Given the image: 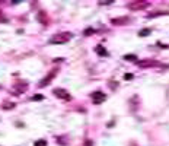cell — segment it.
<instances>
[{
  "instance_id": "obj_1",
  "label": "cell",
  "mask_w": 169,
  "mask_h": 146,
  "mask_svg": "<svg viewBox=\"0 0 169 146\" xmlns=\"http://www.w3.org/2000/svg\"><path fill=\"white\" fill-rule=\"evenodd\" d=\"M72 32H57L55 35L50 38V44H66L72 39Z\"/></svg>"
},
{
  "instance_id": "obj_2",
  "label": "cell",
  "mask_w": 169,
  "mask_h": 146,
  "mask_svg": "<svg viewBox=\"0 0 169 146\" xmlns=\"http://www.w3.org/2000/svg\"><path fill=\"white\" fill-rule=\"evenodd\" d=\"M149 1H146V0H136V1H130L128 4H127V7L128 9H131V10H140V9H146V7H149Z\"/></svg>"
},
{
  "instance_id": "obj_3",
  "label": "cell",
  "mask_w": 169,
  "mask_h": 146,
  "mask_svg": "<svg viewBox=\"0 0 169 146\" xmlns=\"http://www.w3.org/2000/svg\"><path fill=\"white\" fill-rule=\"evenodd\" d=\"M90 98H92L93 104H101V102H104L107 99V95L104 92H101V91H95V92L90 94Z\"/></svg>"
},
{
  "instance_id": "obj_4",
  "label": "cell",
  "mask_w": 169,
  "mask_h": 146,
  "mask_svg": "<svg viewBox=\"0 0 169 146\" xmlns=\"http://www.w3.org/2000/svg\"><path fill=\"white\" fill-rule=\"evenodd\" d=\"M53 94L57 97V98H60V99H66V101H70L72 99V97L64 91V89H60V88H57V89H54L53 91Z\"/></svg>"
},
{
  "instance_id": "obj_5",
  "label": "cell",
  "mask_w": 169,
  "mask_h": 146,
  "mask_svg": "<svg viewBox=\"0 0 169 146\" xmlns=\"http://www.w3.org/2000/svg\"><path fill=\"white\" fill-rule=\"evenodd\" d=\"M57 72H58V69H54V70H51V72L48 73V74H47V76L42 79L41 82H40V88H42V86H47V85H48V83L53 80V77L57 74Z\"/></svg>"
},
{
  "instance_id": "obj_6",
  "label": "cell",
  "mask_w": 169,
  "mask_h": 146,
  "mask_svg": "<svg viewBox=\"0 0 169 146\" xmlns=\"http://www.w3.org/2000/svg\"><path fill=\"white\" fill-rule=\"evenodd\" d=\"M137 66L138 67H156V66H159V63L158 62H155V60H140V62H137Z\"/></svg>"
},
{
  "instance_id": "obj_7",
  "label": "cell",
  "mask_w": 169,
  "mask_h": 146,
  "mask_svg": "<svg viewBox=\"0 0 169 146\" xmlns=\"http://www.w3.org/2000/svg\"><path fill=\"white\" fill-rule=\"evenodd\" d=\"M128 21H130L128 16H124V18H114V19H111V24H112V25H126V24H128Z\"/></svg>"
},
{
  "instance_id": "obj_8",
  "label": "cell",
  "mask_w": 169,
  "mask_h": 146,
  "mask_svg": "<svg viewBox=\"0 0 169 146\" xmlns=\"http://www.w3.org/2000/svg\"><path fill=\"white\" fill-rule=\"evenodd\" d=\"M95 51H96L99 56H108V51H107V50H105L102 45H98V47L95 48Z\"/></svg>"
},
{
  "instance_id": "obj_9",
  "label": "cell",
  "mask_w": 169,
  "mask_h": 146,
  "mask_svg": "<svg viewBox=\"0 0 169 146\" xmlns=\"http://www.w3.org/2000/svg\"><path fill=\"white\" fill-rule=\"evenodd\" d=\"M162 15H169V12H162V10H159V12H152V13H149L147 16H149V18H156V16H162Z\"/></svg>"
},
{
  "instance_id": "obj_10",
  "label": "cell",
  "mask_w": 169,
  "mask_h": 146,
  "mask_svg": "<svg viewBox=\"0 0 169 146\" xmlns=\"http://www.w3.org/2000/svg\"><path fill=\"white\" fill-rule=\"evenodd\" d=\"M124 60H128V62H137V56H134V54H127V56H124Z\"/></svg>"
},
{
  "instance_id": "obj_11",
  "label": "cell",
  "mask_w": 169,
  "mask_h": 146,
  "mask_svg": "<svg viewBox=\"0 0 169 146\" xmlns=\"http://www.w3.org/2000/svg\"><path fill=\"white\" fill-rule=\"evenodd\" d=\"M150 32H152V29H149V28L146 29V28H144V29H141V31L138 32V35L140 36H147V35H150Z\"/></svg>"
},
{
  "instance_id": "obj_12",
  "label": "cell",
  "mask_w": 169,
  "mask_h": 146,
  "mask_svg": "<svg viewBox=\"0 0 169 146\" xmlns=\"http://www.w3.org/2000/svg\"><path fill=\"white\" fill-rule=\"evenodd\" d=\"M1 108L3 110H12V108H15V104H13V102H7V104H3Z\"/></svg>"
},
{
  "instance_id": "obj_13",
  "label": "cell",
  "mask_w": 169,
  "mask_h": 146,
  "mask_svg": "<svg viewBox=\"0 0 169 146\" xmlns=\"http://www.w3.org/2000/svg\"><path fill=\"white\" fill-rule=\"evenodd\" d=\"M34 146H47V140H44V139H40V140H37Z\"/></svg>"
},
{
  "instance_id": "obj_14",
  "label": "cell",
  "mask_w": 169,
  "mask_h": 146,
  "mask_svg": "<svg viewBox=\"0 0 169 146\" xmlns=\"http://www.w3.org/2000/svg\"><path fill=\"white\" fill-rule=\"evenodd\" d=\"M93 32H95V31H93V29H92V28H86V29H84V32H83V35H92V34H93Z\"/></svg>"
},
{
  "instance_id": "obj_15",
  "label": "cell",
  "mask_w": 169,
  "mask_h": 146,
  "mask_svg": "<svg viewBox=\"0 0 169 146\" xmlns=\"http://www.w3.org/2000/svg\"><path fill=\"white\" fill-rule=\"evenodd\" d=\"M42 99H44V95H40V94L32 97V101H42Z\"/></svg>"
},
{
  "instance_id": "obj_16",
  "label": "cell",
  "mask_w": 169,
  "mask_h": 146,
  "mask_svg": "<svg viewBox=\"0 0 169 146\" xmlns=\"http://www.w3.org/2000/svg\"><path fill=\"white\" fill-rule=\"evenodd\" d=\"M124 79H126V80H131V79H133V74H131V73H126V74H124Z\"/></svg>"
},
{
  "instance_id": "obj_17",
  "label": "cell",
  "mask_w": 169,
  "mask_h": 146,
  "mask_svg": "<svg viewBox=\"0 0 169 146\" xmlns=\"http://www.w3.org/2000/svg\"><path fill=\"white\" fill-rule=\"evenodd\" d=\"M0 22H7V18H6L1 12H0Z\"/></svg>"
},
{
  "instance_id": "obj_18",
  "label": "cell",
  "mask_w": 169,
  "mask_h": 146,
  "mask_svg": "<svg viewBox=\"0 0 169 146\" xmlns=\"http://www.w3.org/2000/svg\"><path fill=\"white\" fill-rule=\"evenodd\" d=\"M108 85H109L111 88H117V86H118V83H117V82H112V80H111V82H108Z\"/></svg>"
},
{
  "instance_id": "obj_19",
  "label": "cell",
  "mask_w": 169,
  "mask_h": 146,
  "mask_svg": "<svg viewBox=\"0 0 169 146\" xmlns=\"http://www.w3.org/2000/svg\"><path fill=\"white\" fill-rule=\"evenodd\" d=\"M99 4H111V1H99Z\"/></svg>"
}]
</instances>
